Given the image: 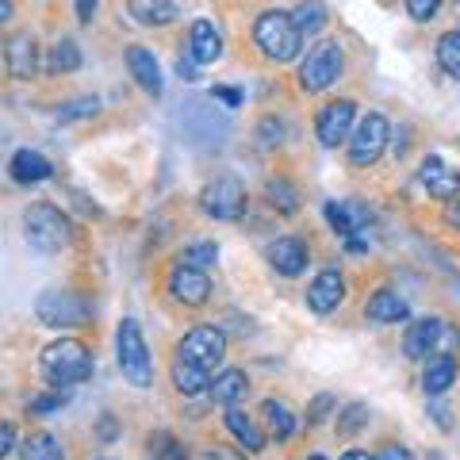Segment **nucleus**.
<instances>
[{"mask_svg": "<svg viewBox=\"0 0 460 460\" xmlns=\"http://www.w3.org/2000/svg\"><path fill=\"white\" fill-rule=\"evenodd\" d=\"M292 20L299 27V35L311 39V35H319L323 27H326V8H323V0H299L296 12H292Z\"/></svg>", "mask_w": 460, "mask_h": 460, "instance_id": "nucleus-29", "label": "nucleus"}, {"mask_svg": "<svg viewBox=\"0 0 460 460\" xmlns=\"http://www.w3.org/2000/svg\"><path fill=\"white\" fill-rule=\"evenodd\" d=\"M307 460H326V456H319V453H314V456H307Z\"/></svg>", "mask_w": 460, "mask_h": 460, "instance_id": "nucleus-50", "label": "nucleus"}, {"mask_svg": "<svg viewBox=\"0 0 460 460\" xmlns=\"http://www.w3.org/2000/svg\"><path fill=\"white\" fill-rule=\"evenodd\" d=\"M115 361H119V372L127 384H135V387L154 384V357L135 319H123L119 330H115Z\"/></svg>", "mask_w": 460, "mask_h": 460, "instance_id": "nucleus-4", "label": "nucleus"}, {"mask_svg": "<svg viewBox=\"0 0 460 460\" xmlns=\"http://www.w3.org/2000/svg\"><path fill=\"white\" fill-rule=\"evenodd\" d=\"M438 12H441V0H407V16H411V20H419V23L434 20Z\"/></svg>", "mask_w": 460, "mask_h": 460, "instance_id": "nucleus-39", "label": "nucleus"}, {"mask_svg": "<svg viewBox=\"0 0 460 460\" xmlns=\"http://www.w3.org/2000/svg\"><path fill=\"white\" fill-rule=\"evenodd\" d=\"M127 12H131L135 23H142V27H165L181 16V4L177 0H131Z\"/></svg>", "mask_w": 460, "mask_h": 460, "instance_id": "nucleus-23", "label": "nucleus"}, {"mask_svg": "<svg viewBox=\"0 0 460 460\" xmlns=\"http://www.w3.org/2000/svg\"><path fill=\"white\" fill-rule=\"evenodd\" d=\"M365 426H368V407H365V402H349V407L338 414V434H341V438L361 434Z\"/></svg>", "mask_w": 460, "mask_h": 460, "instance_id": "nucleus-35", "label": "nucleus"}, {"mask_svg": "<svg viewBox=\"0 0 460 460\" xmlns=\"http://www.w3.org/2000/svg\"><path fill=\"white\" fill-rule=\"evenodd\" d=\"M150 445H154V460H189L184 445L172 434H157V438H150Z\"/></svg>", "mask_w": 460, "mask_h": 460, "instance_id": "nucleus-36", "label": "nucleus"}, {"mask_svg": "<svg viewBox=\"0 0 460 460\" xmlns=\"http://www.w3.org/2000/svg\"><path fill=\"white\" fill-rule=\"evenodd\" d=\"M226 429L242 441V449H246V453H261L265 449V434L253 426L250 414H242L238 407H226Z\"/></svg>", "mask_w": 460, "mask_h": 460, "instance_id": "nucleus-26", "label": "nucleus"}, {"mask_svg": "<svg viewBox=\"0 0 460 460\" xmlns=\"http://www.w3.org/2000/svg\"><path fill=\"white\" fill-rule=\"evenodd\" d=\"M257 138H261V146H280L284 142V123L265 119L261 127H257Z\"/></svg>", "mask_w": 460, "mask_h": 460, "instance_id": "nucleus-40", "label": "nucleus"}, {"mask_svg": "<svg viewBox=\"0 0 460 460\" xmlns=\"http://www.w3.org/2000/svg\"><path fill=\"white\" fill-rule=\"evenodd\" d=\"M35 314L42 326L50 330H74L89 323V304L77 292H66V288H50L35 299Z\"/></svg>", "mask_w": 460, "mask_h": 460, "instance_id": "nucleus-7", "label": "nucleus"}, {"mask_svg": "<svg viewBox=\"0 0 460 460\" xmlns=\"http://www.w3.org/2000/svg\"><path fill=\"white\" fill-rule=\"evenodd\" d=\"M104 460H108V456H104Z\"/></svg>", "mask_w": 460, "mask_h": 460, "instance_id": "nucleus-51", "label": "nucleus"}, {"mask_svg": "<svg viewBox=\"0 0 460 460\" xmlns=\"http://www.w3.org/2000/svg\"><path fill=\"white\" fill-rule=\"evenodd\" d=\"M20 460H66V453L50 434H31L20 445Z\"/></svg>", "mask_w": 460, "mask_h": 460, "instance_id": "nucleus-31", "label": "nucleus"}, {"mask_svg": "<svg viewBox=\"0 0 460 460\" xmlns=\"http://www.w3.org/2000/svg\"><path fill=\"white\" fill-rule=\"evenodd\" d=\"M341 299H345V277H341L338 269H323L319 277L307 284V307H311L314 314L338 311Z\"/></svg>", "mask_w": 460, "mask_h": 460, "instance_id": "nucleus-13", "label": "nucleus"}, {"mask_svg": "<svg viewBox=\"0 0 460 460\" xmlns=\"http://www.w3.org/2000/svg\"><path fill=\"white\" fill-rule=\"evenodd\" d=\"M345 54L334 39H319L307 50V58L299 62V89L304 93H326L334 81H341Z\"/></svg>", "mask_w": 460, "mask_h": 460, "instance_id": "nucleus-5", "label": "nucleus"}, {"mask_svg": "<svg viewBox=\"0 0 460 460\" xmlns=\"http://www.w3.org/2000/svg\"><path fill=\"white\" fill-rule=\"evenodd\" d=\"M261 419H265L269 434L277 438V441H288V438L296 434V414L288 411V402H280V399H265L261 402Z\"/></svg>", "mask_w": 460, "mask_h": 460, "instance_id": "nucleus-27", "label": "nucleus"}, {"mask_svg": "<svg viewBox=\"0 0 460 460\" xmlns=\"http://www.w3.org/2000/svg\"><path fill=\"white\" fill-rule=\"evenodd\" d=\"M211 96H215V100H223V104H230V108H238V104H242V93H238V89H215Z\"/></svg>", "mask_w": 460, "mask_h": 460, "instance_id": "nucleus-44", "label": "nucleus"}, {"mask_svg": "<svg viewBox=\"0 0 460 460\" xmlns=\"http://www.w3.org/2000/svg\"><path fill=\"white\" fill-rule=\"evenodd\" d=\"M219 261V246L215 242H192V246H184L177 253V265H192V269H208Z\"/></svg>", "mask_w": 460, "mask_h": 460, "instance_id": "nucleus-33", "label": "nucleus"}, {"mask_svg": "<svg viewBox=\"0 0 460 460\" xmlns=\"http://www.w3.org/2000/svg\"><path fill=\"white\" fill-rule=\"evenodd\" d=\"M265 257H269V265L277 269L280 277H299V272L307 269V261H311L307 242L304 238H292V234H284V238L272 242V246L265 250Z\"/></svg>", "mask_w": 460, "mask_h": 460, "instance_id": "nucleus-14", "label": "nucleus"}, {"mask_svg": "<svg viewBox=\"0 0 460 460\" xmlns=\"http://www.w3.org/2000/svg\"><path fill=\"white\" fill-rule=\"evenodd\" d=\"M69 402V387H54V392L47 395H35L31 402H27V414H39V419H50V414H58Z\"/></svg>", "mask_w": 460, "mask_h": 460, "instance_id": "nucleus-34", "label": "nucleus"}, {"mask_svg": "<svg viewBox=\"0 0 460 460\" xmlns=\"http://www.w3.org/2000/svg\"><path fill=\"white\" fill-rule=\"evenodd\" d=\"M265 199H269V208L277 215H296L299 211V189L292 181H284V177H269Z\"/></svg>", "mask_w": 460, "mask_h": 460, "instance_id": "nucleus-28", "label": "nucleus"}, {"mask_svg": "<svg viewBox=\"0 0 460 460\" xmlns=\"http://www.w3.org/2000/svg\"><path fill=\"white\" fill-rule=\"evenodd\" d=\"M246 387H250V380H246V372L242 368H226V372H219V376L211 380V387H208V395L219 402V407H234V402L246 395Z\"/></svg>", "mask_w": 460, "mask_h": 460, "instance_id": "nucleus-24", "label": "nucleus"}, {"mask_svg": "<svg viewBox=\"0 0 460 460\" xmlns=\"http://www.w3.org/2000/svg\"><path fill=\"white\" fill-rule=\"evenodd\" d=\"M39 368H42V376H47V384L74 387V384L93 376V353H89V345H84V341L62 338V341H54V345L42 349Z\"/></svg>", "mask_w": 460, "mask_h": 460, "instance_id": "nucleus-2", "label": "nucleus"}, {"mask_svg": "<svg viewBox=\"0 0 460 460\" xmlns=\"http://www.w3.org/2000/svg\"><path fill=\"white\" fill-rule=\"evenodd\" d=\"M189 58L196 66H211L223 58V39L215 31L211 20H196L192 31H189Z\"/></svg>", "mask_w": 460, "mask_h": 460, "instance_id": "nucleus-21", "label": "nucleus"}, {"mask_svg": "<svg viewBox=\"0 0 460 460\" xmlns=\"http://www.w3.org/2000/svg\"><path fill=\"white\" fill-rule=\"evenodd\" d=\"M16 449H20V445H16V426L4 422V426H0V460L12 456Z\"/></svg>", "mask_w": 460, "mask_h": 460, "instance_id": "nucleus-41", "label": "nucleus"}, {"mask_svg": "<svg viewBox=\"0 0 460 460\" xmlns=\"http://www.w3.org/2000/svg\"><path fill=\"white\" fill-rule=\"evenodd\" d=\"M96 4H100V0H77V20L89 23V20L96 16Z\"/></svg>", "mask_w": 460, "mask_h": 460, "instance_id": "nucleus-43", "label": "nucleus"}, {"mask_svg": "<svg viewBox=\"0 0 460 460\" xmlns=\"http://www.w3.org/2000/svg\"><path fill=\"white\" fill-rule=\"evenodd\" d=\"M165 288H169V296L177 299V304H184V307H204L208 299H211L208 272L204 269H192V265H172Z\"/></svg>", "mask_w": 460, "mask_h": 460, "instance_id": "nucleus-12", "label": "nucleus"}, {"mask_svg": "<svg viewBox=\"0 0 460 460\" xmlns=\"http://www.w3.org/2000/svg\"><path fill=\"white\" fill-rule=\"evenodd\" d=\"M177 357H184V361H192L199 368H219L226 361V334L219 326H192L189 334L181 338L177 345Z\"/></svg>", "mask_w": 460, "mask_h": 460, "instance_id": "nucleus-10", "label": "nucleus"}, {"mask_svg": "<svg viewBox=\"0 0 460 460\" xmlns=\"http://www.w3.org/2000/svg\"><path fill=\"white\" fill-rule=\"evenodd\" d=\"M453 380H456V361H453V353H434L426 361V368H422V392L434 399V395H445L453 387Z\"/></svg>", "mask_w": 460, "mask_h": 460, "instance_id": "nucleus-22", "label": "nucleus"}, {"mask_svg": "<svg viewBox=\"0 0 460 460\" xmlns=\"http://www.w3.org/2000/svg\"><path fill=\"white\" fill-rule=\"evenodd\" d=\"M365 314H368V323L395 326V323H407L411 307H407V299H402L399 292H392V288H380V292H372V296H368Z\"/></svg>", "mask_w": 460, "mask_h": 460, "instance_id": "nucleus-19", "label": "nucleus"}, {"mask_svg": "<svg viewBox=\"0 0 460 460\" xmlns=\"http://www.w3.org/2000/svg\"><path fill=\"white\" fill-rule=\"evenodd\" d=\"M246 204H250V196H246V184H242L238 177H215L204 192H199V211L211 215V219H219V223H234L246 215Z\"/></svg>", "mask_w": 460, "mask_h": 460, "instance_id": "nucleus-8", "label": "nucleus"}, {"mask_svg": "<svg viewBox=\"0 0 460 460\" xmlns=\"http://www.w3.org/2000/svg\"><path fill=\"white\" fill-rule=\"evenodd\" d=\"M115 434H119V426H115V419H108V414H104V419H100V438L111 441Z\"/></svg>", "mask_w": 460, "mask_h": 460, "instance_id": "nucleus-46", "label": "nucleus"}, {"mask_svg": "<svg viewBox=\"0 0 460 460\" xmlns=\"http://www.w3.org/2000/svg\"><path fill=\"white\" fill-rule=\"evenodd\" d=\"M253 47L261 50V58H269V62H292L299 47H304V35H299L292 12L265 8L261 16L253 20Z\"/></svg>", "mask_w": 460, "mask_h": 460, "instance_id": "nucleus-1", "label": "nucleus"}, {"mask_svg": "<svg viewBox=\"0 0 460 460\" xmlns=\"http://www.w3.org/2000/svg\"><path fill=\"white\" fill-rule=\"evenodd\" d=\"M100 104L93 96H81L74 100V104H66V108H58V123H74V119H89V115H96Z\"/></svg>", "mask_w": 460, "mask_h": 460, "instance_id": "nucleus-37", "label": "nucleus"}, {"mask_svg": "<svg viewBox=\"0 0 460 460\" xmlns=\"http://www.w3.org/2000/svg\"><path fill=\"white\" fill-rule=\"evenodd\" d=\"M23 238L39 253H58L74 242V223L54 204H31L23 211Z\"/></svg>", "mask_w": 460, "mask_h": 460, "instance_id": "nucleus-3", "label": "nucleus"}, {"mask_svg": "<svg viewBox=\"0 0 460 460\" xmlns=\"http://www.w3.org/2000/svg\"><path fill=\"white\" fill-rule=\"evenodd\" d=\"M47 69H50V74H74V69H81V47L74 39H58L50 47Z\"/></svg>", "mask_w": 460, "mask_h": 460, "instance_id": "nucleus-30", "label": "nucleus"}, {"mask_svg": "<svg viewBox=\"0 0 460 460\" xmlns=\"http://www.w3.org/2000/svg\"><path fill=\"white\" fill-rule=\"evenodd\" d=\"M326 223L334 226L341 238L353 242V234H361L365 223H368V208L357 204V199H330L326 204Z\"/></svg>", "mask_w": 460, "mask_h": 460, "instance_id": "nucleus-18", "label": "nucleus"}, {"mask_svg": "<svg viewBox=\"0 0 460 460\" xmlns=\"http://www.w3.org/2000/svg\"><path fill=\"white\" fill-rule=\"evenodd\" d=\"M376 460H414V456H411L407 449H402V445H384Z\"/></svg>", "mask_w": 460, "mask_h": 460, "instance_id": "nucleus-42", "label": "nucleus"}, {"mask_svg": "<svg viewBox=\"0 0 460 460\" xmlns=\"http://www.w3.org/2000/svg\"><path fill=\"white\" fill-rule=\"evenodd\" d=\"M438 66L460 81V31H445L438 39Z\"/></svg>", "mask_w": 460, "mask_h": 460, "instance_id": "nucleus-32", "label": "nucleus"}, {"mask_svg": "<svg viewBox=\"0 0 460 460\" xmlns=\"http://www.w3.org/2000/svg\"><path fill=\"white\" fill-rule=\"evenodd\" d=\"M419 181H422V189H426L429 196L445 199V204L460 196V172L445 165L441 157H426L422 169H419Z\"/></svg>", "mask_w": 460, "mask_h": 460, "instance_id": "nucleus-16", "label": "nucleus"}, {"mask_svg": "<svg viewBox=\"0 0 460 460\" xmlns=\"http://www.w3.org/2000/svg\"><path fill=\"white\" fill-rule=\"evenodd\" d=\"M127 69H131V77H135V84H138L142 93L162 96L165 81H162V66H157L154 50H146V47H131V50H127Z\"/></svg>", "mask_w": 460, "mask_h": 460, "instance_id": "nucleus-17", "label": "nucleus"}, {"mask_svg": "<svg viewBox=\"0 0 460 460\" xmlns=\"http://www.w3.org/2000/svg\"><path fill=\"white\" fill-rule=\"evenodd\" d=\"M445 223L460 226V199H449V204H445Z\"/></svg>", "mask_w": 460, "mask_h": 460, "instance_id": "nucleus-45", "label": "nucleus"}, {"mask_svg": "<svg viewBox=\"0 0 460 460\" xmlns=\"http://www.w3.org/2000/svg\"><path fill=\"white\" fill-rule=\"evenodd\" d=\"M387 138H392V123H387L380 111H368L365 119L353 127V135H349V162L357 169L376 165L380 154L387 150Z\"/></svg>", "mask_w": 460, "mask_h": 460, "instance_id": "nucleus-9", "label": "nucleus"}, {"mask_svg": "<svg viewBox=\"0 0 460 460\" xmlns=\"http://www.w3.org/2000/svg\"><path fill=\"white\" fill-rule=\"evenodd\" d=\"M172 387H177L181 395H204L211 387L208 368H199L192 361H184V357H177V361H172Z\"/></svg>", "mask_w": 460, "mask_h": 460, "instance_id": "nucleus-25", "label": "nucleus"}, {"mask_svg": "<svg viewBox=\"0 0 460 460\" xmlns=\"http://www.w3.org/2000/svg\"><path fill=\"white\" fill-rule=\"evenodd\" d=\"M453 345H460V334L445 319H414L402 334V353L411 361H429L434 353H449Z\"/></svg>", "mask_w": 460, "mask_h": 460, "instance_id": "nucleus-6", "label": "nucleus"}, {"mask_svg": "<svg viewBox=\"0 0 460 460\" xmlns=\"http://www.w3.org/2000/svg\"><path fill=\"white\" fill-rule=\"evenodd\" d=\"M341 460H376V456H368V453H361V449H349V453H345Z\"/></svg>", "mask_w": 460, "mask_h": 460, "instance_id": "nucleus-48", "label": "nucleus"}, {"mask_svg": "<svg viewBox=\"0 0 460 460\" xmlns=\"http://www.w3.org/2000/svg\"><path fill=\"white\" fill-rule=\"evenodd\" d=\"M8 172L16 184H42L54 177V165H50V157L39 150H16L8 162Z\"/></svg>", "mask_w": 460, "mask_h": 460, "instance_id": "nucleus-20", "label": "nucleus"}, {"mask_svg": "<svg viewBox=\"0 0 460 460\" xmlns=\"http://www.w3.org/2000/svg\"><path fill=\"white\" fill-rule=\"evenodd\" d=\"M334 411V395H314V402L307 407V426H323Z\"/></svg>", "mask_w": 460, "mask_h": 460, "instance_id": "nucleus-38", "label": "nucleus"}, {"mask_svg": "<svg viewBox=\"0 0 460 460\" xmlns=\"http://www.w3.org/2000/svg\"><path fill=\"white\" fill-rule=\"evenodd\" d=\"M4 66L16 81H31L39 74V47L31 35H8L4 42Z\"/></svg>", "mask_w": 460, "mask_h": 460, "instance_id": "nucleus-15", "label": "nucleus"}, {"mask_svg": "<svg viewBox=\"0 0 460 460\" xmlns=\"http://www.w3.org/2000/svg\"><path fill=\"white\" fill-rule=\"evenodd\" d=\"M353 123H357L353 100H330V104H323L319 115H314V138H319L326 150H334L338 142H349Z\"/></svg>", "mask_w": 460, "mask_h": 460, "instance_id": "nucleus-11", "label": "nucleus"}, {"mask_svg": "<svg viewBox=\"0 0 460 460\" xmlns=\"http://www.w3.org/2000/svg\"><path fill=\"white\" fill-rule=\"evenodd\" d=\"M0 20H12V0H0Z\"/></svg>", "mask_w": 460, "mask_h": 460, "instance_id": "nucleus-49", "label": "nucleus"}, {"mask_svg": "<svg viewBox=\"0 0 460 460\" xmlns=\"http://www.w3.org/2000/svg\"><path fill=\"white\" fill-rule=\"evenodd\" d=\"M177 69H181V77H184V81H196V62H192V58H189V62H184V58H181Z\"/></svg>", "mask_w": 460, "mask_h": 460, "instance_id": "nucleus-47", "label": "nucleus"}]
</instances>
